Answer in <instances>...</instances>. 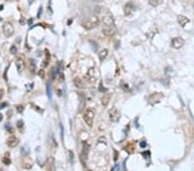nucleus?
I'll return each instance as SVG.
<instances>
[{"mask_svg": "<svg viewBox=\"0 0 194 171\" xmlns=\"http://www.w3.org/2000/svg\"><path fill=\"white\" fill-rule=\"evenodd\" d=\"M100 23V20L97 16H91L89 17L85 23H83L82 26L85 30H91L95 29L96 27H98Z\"/></svg>", "mask_w": 194, "mask_h": 171, "instance_id": "1", "label": "nucleus"}, {"mask_svg": "<svg viewBox=\"0 0 194 171\" xmlns=\"http://www.w3.org/2000/svg\"><path fill=\"white\" fill-rule=\"evenodd\" d=\"M95 117V110L94 108L90 107V108H86L83 114V118L86 122V124L88 126L91 127L93 124V119Z\"/></svg>", "mask_w": 194, "mask_h": 171, "instance_id": "2", "label": "nucleus"}, {"mask_svg": "<svg viewBox=\"0 0 194 171\" xmlns=\"http://www.w3.org/2000/svg\"><path fill=\"white\" fill-rule=\"evenodd\" d=\"M98 77H99V70L95 67H92L89 69L85 76L86 80L90 83L96 82V80L98 79Z\"/></svg>", "mask_w": 194, "mask_h": 171, "instance_id": "3", "label": "nucleus"}, {"mask_svg": "<svg viewBox=\"0 0 194 171\" xmlns=\"http://www.w3.org/2000/svg\"><path fill=\"white\" fill-rule=\"evenodd\" d=\"M90 149H91V146H90L89 144H87L86 142H83V149H82V152L80 154V158L82 164L84 166H86V160L88 158Z\"/></svg>", "mask_w": 194, "mask_h": 171, "instance_id": "4", "label": "nucleus"}, {"mask_svg": "<svg viewBox=\"0 0 194 171\" xmlns=\"http://www.w3.org/2000/svg\"><path fill=\"white\" fill-rule=\"evenodd\" d=\"M109 117L111 122L117 123L120 120V113L116 110V108L113 107L109 111Z\"/></svg>", "mask_w": 194, "mask_h": 171, "instance_id": "5", "label": "nucleus"}, {"mask_svg": "<svg viewBox=\"0 0 194 171\" xmlns=\"http://www.w3.org/2000/svg\"><path fill=\"white\" fill-rule=\"evenodd\" d=\"M3 32L6 37H10L14 34V28L10 23H4L3 25Z\"/></svg>", "mask_w": 194, "mask_h": 171, "instance_id": "6", "label": "nucleus"}, {"mask_svg": "<svg viewBox=\"0 0 194 171\" xmlns=\"http://www.w3.org/2000/svg\"><path fill=\"white\" fill-rule=\"evenodd\" d=\"M102 32L104 35L106 36H113L116 32V28L115 25H111V26H104L102 30Z\"/></svg>", "mask_w": 194, "mask_h": 171, "instance_id": "7", "label": "nucleus"}, {"mask_svg": "<svg viewBox=\"0 0 194 171\" xmlns=\"http://www.w3.org/2000/svg\"><path fill=\"white\" fill-rule=\"evenodd\" d=\"M184 44H185V40L181 37H174V38L172 39L171 46L172 48H176V49H179V48H182Z\"/></svg>", "mask_w": 194, "mask_h": 171, "instance_id": "8", "label": "nucleus"}, {"mask_svg": "<svg viewBox=\"0 0 194 171\" xmlns=\"http://www.w3.org/2000/svg\"><path fill=\"white\" fill-rule=\"evenodd\" d=\"M163 98V94L161 92H154L152 93L149 98V101L150 104L154 105L156 103H159L160 101V100Z\"/></svg>", "mask_w": 194, "mask_h": 171, "instance_id": "9", "label": "nucleus"}, {"mask_svg": "<svg viewBox=\"0 0 194 171\" xmlns=\"http://www.w3.org/2000/svg\"><path fill=\"white\" fill-rule=\"evenodd\" d=\"M103 23L104 26H111L115 25V20L113 16L110 13H107L103 17Z\"/></svg>", "mask_w": 194, "mask_h": 171, "instance_id": "10", "label": "nucleus"}, {"mask_svg": "<svg viewBox=\"0 0 194 171\" xmlns=\"http://www.w3.org/2000/svg\"><path fill=\"white\" fill-rule=\"evenodd\" d=\"M16 67H17V70L18 72V74H22L23 72V70L25 69V61L23 58H20L18 57L17 60H16Z\"/></svg>", "mask_w": 194, "mask_h": 171, "instance_id": "11", "label": "nucleus"}, {"mask_svg": "<svg viewBox=\"0 0 194 171\" xmlns=\"http://www.w3.org/2000/svg\"><path fill=\"white\" fill-rule=\"evenodd\" d=\"M6 144L8 145V147L10 148H15L16 146H17V144H19V139L15 136H11L8 137Z\"/></svg>", "mask_w": 194, "mask_h": 171, "instance_id": "12", "label": "nucleus"}, {"mask_svg": "<svg viewBox=\"0 0 194 171\" xmlns=\"http://www.w3.org/2000/svg\"><path fill=\"white\" fill-rule=\"evenodd\" d=\"M79 113H81L84 110V107L86 105V95L83 92H79Z\"/></svg>", "mask_w": 194, "mask_h": 171, "instance_id": "13", "label": "nucleus"}, {"mask_svg": "<svg viewBox=\"0 0 194 171\" xmlns=\"http://www.w3.org/2000/svg\"><path fill=\"white\" fill-rule=\"evenodd\" d=\"M55 158L53 157H49L47 160V162H46V166H47V170H55Z\"/></svg>", "mask_w": 194, "mask_h": 171, "instance_id": "14", "label": "nucleus"}, {"mask_svg": "<svg viewBox=\"0 0 194 171\" xmlns=\"http://www.w3.org/2000/svg\"><path fill=\"white\" fill-rule=\"evenodd\" d=\"M189 22H190V20H189L186 17H185V16H183V15L178 16V23H180V25L181 27H185Z\"/></svg>", "mask_w": 194, "mask_h": 171, "instance_id": "15", "label": "nucleus"}, {"mask_svg": "<svg viewBox=\"0 0 194 171\" xmlns=\"http://www.w3.org/2000/svg\"><path fill=\"white\" fill-rule=\"evenodd\" d=\"M73 82H74V85L77 88H80V89H83L85 88V83L84 81L81 80L79 77H76L74 80H73Z\"/></svg>", "mask_w": 194, "mask_h": 171, "instance_id": "16", "label": "nucleus"}, {"mask_svg": "<svg viewBox=\"0 0 194 171\" xmlns=\"http://www.w3.org/2000/svg\"><path fill=\"white\" fill-rule=\"evenodd\" d=\"M22 167L25 170H30L33 167V162L32 161L29 160H23L22 162Z\"/></svg>", "mask_w": 194, "mask_h": 171, "instance_id": "17", "label": "nucleus"}, {"mask_svg": "<svg viewBox=\"0 0 194 171\" xmlns=\"http://www.w3.org/2000/svg\"><path fill=\"white\" fill-rule=\"evenodd\" d=\"M133 11V4L131 3H127L124 6V15L129 16Z\"/></svg>", "mask_w": 194, "mask_h": 171, "instance_id": "18", "label": "nucleus"}, {"mask_svg": "<svg viewBox=\"0 0 194 171\" xmlns=\"http://www.w3.org/2000/svg\"><path fill=\"white\" fill-rule=\"evenodd\" d=\"M29 70L31 74H35V70H36V65L34 63V61L32 59H29Z\"/></svg>", "mask_w": 194, "mask_h": 171, "instance_id": "19", "label": "nucleus"}, {"mask_svg": "<svg viewBox=\"0 0 194 171\" xmlns=\"http://www.w3.org/2000/svg\"><path fill=\"white\" fill-rule=\"evenodd\" d=\"M110 99H111V95H110L109 93L104 94L103 97H102V99H101V103H102V105H103V106H106V105H108V103L110 101Z\"/></svg>", "mask_w": 194, "mask_h": 171, "instance_id": "20", "label": "nucleus"}, {"mask_svg": "<svg viewBox=\"0 0 194 171\" xmlns=\"http://www.w3.org/2000/svg\"><path fill=\"white\" fill-rule=\"evenodd\" d=\"M108 49H106V48H104L103 50H101L99 53H98V58H99V60L101 61H103V60L106 58V56H108Z\"/></svg>", "mask_w": 194, "mask_h": 171, "instance_id": "21", "label": "nucleus"}, {"mask_svg": "<svg viewBox=\"0 0 194 171\" xmlns=\"http://www.w3.org/2000/svg\"><path fill=\"white\" fill-rule=\"evenodd\" d=\"M47 93L48 99L51 100H52V91H51V87H50V84H49V83L47 84Z\"/></svg>", "mask_w": 194, "mask_h": 171, "instance_id": "22", "label": "nucleus"}, {"mask_svg": "<svg viewBox=\"0 0 194 171\" xmlns=\"http://www.w3.org/2000/svg\"><path fill=\"white\" fill-rule=\"evenodd\" d=\"M161 1H162V0H149V3L150 5L155 7V6H157V5L160 4V3H161Z\"/></svg>", "mask_w": 194, "mask_h": 171, "instance_id": "23", "label": "nucleus"}, {"mask_svg": "<svg viewBox=\"0 0 194 171\" xmlns=\"http://www.w3.org/2000/svg\"><path fill=\"white\" fill-rule=\"evenodd\" d=\"M2 162H3V163H4V165H10V164L11 163V161L9 157H4L2 159Z\"/></svg>", "mask_w": 194, "mask_h": 171, "instance_id": "24", "label": "nucleus"}, {"mask_svg": "<svg viewBox=\"0 0 194 171\" xmlns=\"http://www.w3.org/2000/svg\"><path fill=\"white\" fill-rule=\"evenodd\" d=\"M16 110L17 111L18 113H22L23 111H24V107H23V105H17L16 106Z\"/></svg>", "mask_w": 194, "mask_h": 171, "instance_id": "25", "label": "nucleus"}, {"mask_svg": "<svg viewBox=\"0 0 194 171\" xmlns=\"http://www.w3.org/2000/svg\"><path fill=\"white\" fill-rule=\"evenodd\" d=\"M10 53L11 54V55H16L17 53V47L15 45H12L11 47V48H10Z\"/></svg>", "mask_w": 194, "mask_h": 171, "instance_id": "26", "label": "nucleus"}, {"mask_svg": "<svg viewBox=\"0 0 194 171\" xmlns=\"http://www.w3.org/2000/svg\"><path fill=\"white\" fill-rule=\"evenodd\" d=\"M17 126L18 129H22L23 126V120H18L17 123Z\"/></svg>", "mask_w": 194, "mask_h": 171, "instance_id": "27", "label": "nucleus"}, {"mask_svg": "<svg viewBox=\"0 0 194 171\" xmlns=\"http://www.w3.org/2000/svg\"><path fill=\"white\" fill-rule=\"evenodd\" d=\"M68 153H69V157H70V161H71V162H73V158H74L73 152L72 150H69Z\"/></svg>", "mask_w": 194, "mask_h": 171, "instance_id": "28", "label": "nucleus"}, {"mask_svg": "<svg viewBox=\"0 0 194 171\" xmlns=\"http://www.w3.org/2000/svg\"><path fill=\"white\" fill-rule=\"evenodd\" d=\"M98 143H102V144H106V138L104 137H100L98 138Z\"/></svg>", "mask_w": 194, "mask_h": 171, "instance_id": "29", "label": "nucleus"}, {"mask_svg": "<svg viewBox=\"0 0 194 171\" xmlns=\"http://www.w3.org/2000/svg\"><path fill=\"white\" fill-rule=\"evenodd\" d=\"M39 76L41 77V78H44L45 77V73H44V71L42 70V69H41L40 71H39Z\"/></svg>", "mask_w": 194, "mask_h": 171, "instance_id": "30", "label": "nucleus"}, {"mask_svg": "<svg viewBox=\"0 0 194 171\" xmlns=\"http://www.w3.org/2000/svg\"><path fill=\"white\" fill-rule=\"evenodd\" d=\"M59 80L60 82H62L64 80V74L62 73H59Z\"/></svg>", "mask_w": 194, "mask_h": 171, "instance_id": "31", "label": "nucleus"}, {"mask_svg": "<svg viewBox=\"0 0 194 171\" xmlns=\"http://www.w3.org/2000/svg\"><path fill=\"white\" fill-rule=\"evenodd\" d=\"M42 7L40 6V7H39V10H38V14H37V17H38V18L41 17V13H42Z\"/></svg>", "mask_w": 194, "mask_h": 171, "instance_id": "32", "label": "nucleus"}, {"mask_svg": "<svg viewBox=\"0 0 194 171\" xmlns=\"http://www.w3.org/2000/svg\"><path fill=\"white\" fill-rule=\"evenodd\" d=\"M98 90H99L100 92H104L106 91V89H103V88L102 83H100V84H99V87H98Z\"/></svg>", "mask_w": 194, "mask_h": 171, "instance_id": "33", "label": "nucleus"}, {"mask_svg": "<svg viewBox=\"0 0 194 171\" xmlns=\"http://www.w3.org/2000/svg\"><path fill=\"white\" fill-rule=\"evenodd\" d=\"M4 89H0V101L3 99V97H4Z\"/></svg>", "mask_w": 194, "mask_h": 171, "instance_id": "34", "label": "nucleus"}, {"mask_svg": "<svg viewBox=\"0 0 194 171\" xmlns=\"http://www.w3.org/2000/svg\"><path fill=\"white\" fill-rule=\"evenodd\" d=\"M140 146H141L142 148H145V147L147 146L146 142H144V141H143V142H141V143H140Z\"/></svg>", "mask_w": 194, "mask_h": 171, "instance_id": "35", "label": "nucleus"}, {"mask_svg": "<svg viewBox=\"0 0 194 171\" xmlns=\"http://www.w3.org/2000/svg\"><path fill=\"white\" fill-rule=\"evenodd\" d=\"M60 136H61V139H63V127L61 124H60Z\"/></svg>", "mask_w": 194, "mask_h": 171, "instance_id": "36", "label": "nucleus"}, {"mask_svg": "<svg viewBox=\"0 0 194 171\" xmlns=\"http://www.w3.org/2000/svg\"><path fill=\"white\" fill-rule=\"evenodd\" d=\"M121 86L123 87L122 88H123L124 90H128V89H129V87H128V85H127V84H124V86H123V85H121Z\"/></svg>", "mask_w": 194, "mask_h": 171, "instance_id": "37", "label": "nucleus"}, {"mask_svg": "<svg viewBox=\"0 0 194 171\" xmlns=\"http://www.w3.org/2000/svg\"><path fill=\"white\" fill-rule=\"evenodd\" d=\"M7 105V103H3L2 105H0V109H4V107H5Z\"/></svg>", "mask_w": 194, "mask_h": 171, "instance_id": "38", "label": "nucleus"}, {"mask_svg": "<svg viewBox=\"0 0 194 171\" xmlns=\"http://www.w3.org/2000/svg\"><path fill=\"white\" fill-rule=\"evenodd\" d=\"M24 22H25V20H24V17H21V19L19 20V23H20V24H23V23H24Z\"/></svg>", "mask_w": 194, "mask_h": 171, "instance_id": "39", "label": "nucleus"}, {"mask_svg": "<svg viewBox=\"0 0 194 171\" xmlns=\"http://www.w3.org/2000/svg\"><path fill=\"white\" fill-rule=\"evenodd\" d=\"M32 23H33V18H30V19L28 21V23H29V25H31Z\"/></svg>", "mask_w": 194, "mask_h": 171, "instance_id": "40", "label": "nucleus"}, {"mask_svg": "<svg viewBox=\"0 0 194 171\" xmlns=\"http://www.w3.org/2000/svg\"><path fill=\"white\" fill-rule=\"evenodd\" d=\"M7 131H8L9 132H12V131H13V130H12V127H11V126H10V127H9V128L7 129Z\"/></svg>", "mask_w": 194, "mask_h": 171, "instance_id": "41", "label": "nucleus"}, {"mask_svg": "<svg viewBox=\"0 0 194 171\" xmlns=\"http://www.w3.org/2000/svg\"><path fill=\"white\" fill-rule=\"evenodd\" d=\"M34 0H29V5H31L32 4H33V2H34Z\"/></svg>", "mask_w": 194, "mask_h": 171, "instance_id": "42", "label": "nucleus"}, {"mask_svg": "<svg viewBox=\"0 0 194 171\" xmlns=\"http://www.w3.org/2000/svg\"><path fill=\"white\" fill-rule=\"evenodd\" d=\"M72 23H73V19H70V20L68 21V25H70Z\"/></svg>", "mask_w": 194, "mask_h": 171, "instance_id": "43", "label": "nucleus"}, {"mask_svg": "<svg viewBox=\"0 0 194 171\" xmlns=\"http://www.w3.org/2000/svg\"><path fill=\"white\" fill-rule=\"evenodd\" d=\"M2 120H3V115L0 113V122H1Z\"/></svg>", "mask_w": 194, "mask_h": 171, "instance_id": "44", "label": "nucleus"}, {"mask_svg": "<svg viewBox=\"0 0 194 171\" xmlns=\"http://www.w3.org/2000/svg\"><path fill=\"white\" fill-rule=\"evenodd\" d=\"M94 1H95V2H97V3H101L103 0H94Z\"/></svg>", "mask_w": 194, "mask_h": 171, "instance_id": "45", "label": "nucleus"}, {"mask_svg": "<svg viewBox=\"0 0 194 171\" xmlns=\"http://www.w3.org/2000/svg\"><path fill=\"white\" fill-rule=\"evenodd\" d=\"M4 9V5H0V11H2Z\"/></svg>", "mask_w": 194, "mask_h": 171, "instance_id": "46", "label": "nucleus"}, {"mask_svg": "<svg viewBox=\"0 0 194 171\" xmlns=\"http://www.w3.org/2000/svg\"><path fill=\"white\" fill-rule=\"evenodd\" d=\"M1 20H2V18H0V21H1Z\"/></svg>", "mask_w": 194, "mask_h": 171, "instance_id": "47", "label": "nucleus"}]
</instances>
